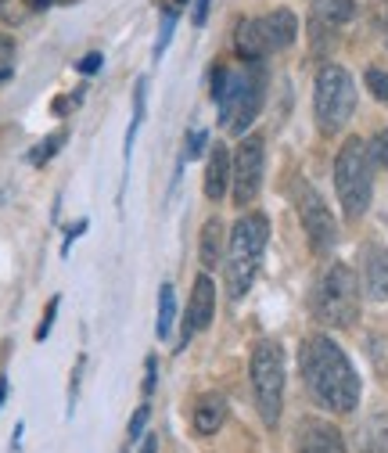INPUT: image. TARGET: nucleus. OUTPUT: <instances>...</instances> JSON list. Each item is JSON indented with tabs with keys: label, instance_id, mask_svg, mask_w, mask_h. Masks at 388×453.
Returning <instances> with one entry per match:
<instances>
[{
	"label": "nucleus",
	"instance_id": "1",
	"mask_svg": "<svg viewBox=\"0 0 388 453\" xmlns=\"http://www.w3.org/2000/svg\"><path fill=\"white\" fill-rule=\"evenodd\" d=\"M302 378L309 395L331 414H349L360 403V378L349 357L327 334H313L302 346Z\"/></svg>",
	"mask_w": 388,
	"mask_h": 453
},
{
	"label": "nucleus",
	"instance_id": "2",
	"mask_svg": "<svg viewBox=\"0 0 388 453\" xmlns=\"http://www.w3.org/2000/svg\"><path fill=\"white\" fill-rule=\"evenodd\" d=\"M266 238H270V223L262 212H248L234 223L231 242H227V259H224L231 299H245V292L252 288L262 252H266Z\"/></svg>",
	"mask_w": 388,
	"mask_h": 453
},
{
	"label": "nucleus",
	"instance_id": "3",
	"mask_svg": "<svg viewBox=\"0 0 388 453\" xmlns=\"http://www.w3.org/2000/svg\"><path fill=\"white\" fill-rule=\"evenodd\" d=\"M248 374H252V392H255V407H259V418L262 425H277L281 421V407H285V353L273 338H262L252 349V364H248Z\"/></svg>",
	"mask_w": 388,
	"mask_h": 453
},
{
	"label": "nucleus",
	"instance_id": "4",
	"mask_svg": "<svg viewBox=\"0 0 388 453\" xmlns=\"http://www.w3.org/2000/svg\"><path fill=\"white\" fill-rule=\"evenodd\" d=\"M335 188H339V202L342 212L349 219H360L370 205L374 195V177H370V151L360 137H349L346 148L335 158Z\"/></svg>",
	"mask_w": 388,
	"mask_h": 453
},
{
	"label": "nucleus",
	"instance_id": "5",
	"mask_svg": "<svg viewBox=\"0 0 388 453\" xmlns=\"http://www.w3.org/2000/svg\"><path fill=\"white\" fill-rule=\"evenodd\" d=\"M313 313L320 324L327 327H349L360 317V285L356 273L346 263H331L327 273L316 285V299H313Z\"/></svg>",
	"mask_w": 388,
	"mask_h": 453
},
{
	"label": "nucleus",
	"instance_id": "6",
	"mask_svg": "<svg viewBox=\"0 0 388 453\" xmlns=\"http://www.w3.org/2000/svg\"><path fill=\"white\" fill-rule=\"evenodd\" d=\"M313 108H316V127L320 134H339L353 108H356V87H353V76L339 65H323L320 76H316V94H313Z\"/></svg>",
	"mask_w": 388,
	"mask_h": 453
},
{
	"label": "nucleus",
	"instance_id": "7",
	"mask_svg": "<svg viewBox=\"0 0 388 453\" xmlns=\"http://www.w3.org/2000/svg\"><path fill=\"white\" fill-rule=\"evenodd\" d=\"M262 104V76L255 69H241L227 76V90L219 97V123H224L231 134H245L252 127V119L259 116Z\"/></svg>",
	"mask_w": 388,
	"mask_h": 453
},
{
	"label": "nucleus",
	"instance_id": "8",
	"mask_svg": "<svg viewBox=\"0 0 388 453\" xmlns=\"http://www.w3.org/2000/svg\"><path fill=\"white\" fill-rule=\"evenodd\" d=\"M262 137H245L234 151V173H231V184H234V202L238 205H252L259 188H262V165H266V151H262Z\"/></svg>",
	"mask_w": 388,
	"mask_h": 453
},
{
	"label": "nucleus",
	"instance_id": "9",
	"mask_svg": "<svg viewBox=\"0 0 388 453\" xmlns=\"http://www.w3.org/2000/svg\"><path fill=\"white\" fill-rule=\"evenodd\" d=\"M299 216H302V226H306V234H309V245L316 252H327L331 245L339 242V226H335V216L327 212L323 198L313 191V188H299Z\"/></svg>",
	"mask_w": 388,
	"mask_h": 453
},
{
	"label": "nucleus",
	"instance_id": "10",
	"mask_svg": "<svg viewBox=\"0 0 388 453\" xmlns=\"http://www.w3.org/2000/svg\"><path fill=\"white\" fill-rule=\"evenodd\" d=\"M212 313H216V285L202 273L191 288V303H187V320H184V338H180V349L187 346V338L205 331L212 324Z\"/></svg>",
	"mask_w": 388,
	"mask_h": 453
},
{
	"label": "nucleus",
	"instance_id": "11",
	"mask_svg": "<svg viewBox=\"0 0 388 453\" xmlns=\"http://www.w3.org/2000/svg\"><path fill=\"white\" fill-rule=\"evenodd\" d=\"M295 453H346L342 432L327 421H302Z\"/></svg>",
	"mask_w": 388,
	"mask_h": 453
},
{
	"label": "nucleus",
	"instance_id": "12",
	"mask_svg": "<svg viewBox=\"0 0 388 453\" xmlns=\"http://www.w3.org/2000/svg\"><path fill=\"white\" fill-rule=\"evenodd\" d=\"M363 292L377 303H388V252L377 245L363 249Z\"/></svg>",
	"mask_w": 388,
	"mask_h": 453
},
{
	"label": "nucleus",
	"instance_id": "13",
	"mask_svg": "<svg viewBox=\"0 0 388 453\" xmlns=\"http://www.w3.org/2000/svg\"><path fill=\"white\" fill-rule=\"evenodd\" d=\"M231 173H234V165H231V151L219 144V148H212V155H209V169H205V195L212 198V202H219L227 195V188H231Z\"/></svg>",
	"mask_w": 388,
	"mask_h": 453
},
{
	"label": "nucleus",
	"instance_id": "14",
	"mask_svg": "<svg viewBox=\"0 0 388 453\" xmlns=\"http://www.w3.org/2000/svg\"><path fill=\"white\" fill-rule=\"evenodd\" d=\"M227 421V400L219 392H205L194 403V432L198 435H216Z\"/></svg>",
	"mask_w": 388,
	"mask_h": 453
},
{
	"label": "nucleus",
	"instance_id": "15",
	"mask_svg": "<svg viewBox=\"0 0 388 453\" xmlns=\"http://www.w3.org/2000/svg\"><path fill=\"white\" fill-rule=\"evenodd\" d=\"M234 47H238V54H241L245 62H259V58H266V54H270V43H266V33H262L259 19L238 26V33H234Z\"/></svg>",
	"mask_w": 388,
	"mask_h": 453
},
{
	"label": "nucleus",
	"instance_id": "16",
	"mask_svg": "<svg viewBox=\"0 0 388 453\" xmlns=\"http://www.w3.org/2000/svg\"><path fill=\"white\" fill-rule=\"evenodd\" d=\"M259 26H262V33H266L270 50L288 47V43L295 40V29H299V22H295L292 12H270L266 19H259Z\"/></svg>",
	"mask_w": 388,
	"mask_h": 453
},
{
	"label": "nucleus",
	"instance_id": "17",
	"mask_svg": "<svg viewBox=\"0 0 388 453\" xmlns=\"http://www.w3.org/2000/svg\"><path fill=\"white\" fill-rule=\"evenodd\" d=\"M356 446L360 453H388V414H374L370 421H363V428L356 432Z\"/></svg>",
	"mask_w": 388,
	"mask_h": 453
},
{
	"label": "nucleus",
	"instance_id": "18",
	"mask_svg": "<svg viewBox=\"0 0 388 453\" xmlns=\"http://www.w3.org/2000/svg\"><path fill=\"white\" fill-rule=\"evenodd\" d=\"M202 263L209 270L224 263V223H219L216 216L202 226Z\"/></svg>",
	"mask_w": 388,
	"mask_h": 453
},
{
	"label": "nucleus",
	"instance_id": "19",
	"mask_svg": "<svg viewBox=\"0 0 388 453\" xmlns=\"http://www.w3.org/2000/svg\"><path fill=\"white\" fill-rule=\"evenodd\" d=\"M316 15L323 22H331V26H342V22H349L356 15V4L353 0H316Z\"/></svg>",
	"mask_w": 388,
	"mask_h": 453
},
{
	"label": "nucleus",
	"instance_id": "20",
	"mask_svg": "<svg viewBox=\"0 0 388 453\" xmlns=\"http://www.w3.org/2000/svg\"><path fill=\"white\" fill-rule=\"evenodd\" d=\"M173 320H177V299H173L170 285H162L158 288V338H165L173 331Z\"/></svg>",
	"mask_w": 388,
	"mask_h": 453
},
{
	"label": "nucleus",
	"instance_id": "21",
	"mask_svg": "<svg viewBox=\"0 0 388 453\" xmlns=\"http://www.w3.org/2000/svg\"><path fill=\"white\" fill-rule=\"evenodd\" d=\"M29 0H0V26H19L29 15Z\"/></svg>",
	"mask_w": 388,
	"mask_h": 453
},
{
	"label": "nucleus",
	"instance_id": "22",
	"mask_svg": "<svg viewBox=\"0 0 388 453\" xmlns=\"http://www.w3.org/2000/svg\"><path fill=\"white\" fill-rule=\"evenodd\" d=\"M65 137H69V134H65V130H58V134H50L47 141H40V144H36V151L29 155V162H36V165H40V162H47L54 151H58V148L65 144Z\"/></svg>",
	"mask_w": 388,
	"mask_h": 453
},
{
	"label": "nucleus",
	"instance_id": "23",
	"mask_svg": "<svg viewBox=\"0 0 388 453\" xmlns=\"http://www.w3.org/2000/svg\"><path fill=\"white\" fill-rule=\"evenodd\" d=\"M367 90L388 104V69H367Z\"/></svg>",
	"mask_w": 388,
	"mask_h": 453
},
{
	"label": "nucleus",
	"instance_id": "24",
	"mask_svg": "<svg viewBox=\"0 0 388 453\" xmlns=\"http://www.w3.org/2000/svg\"><path fill=\"white\" fill-rule=\"evenodd\" d=\"M370 158L388 169V130H381V134L370 141Z\"/></svg>",
	"mask_w": 388,
	"mask_h": 453
},
{
	"label": "nucleus",
	"instance_id": "25",
	"mask_svg": "<svg viewBox=\"0 0 388 453\" xmlns=\"http://www.w3.org/2000/svg\"><path fill=\"white\" fill-rule=\"evenodd\" d=\"M205 151V130H191L187 134V158H198Z\"/></svg>",
	"mask_w": 388,
	"mask_h": 453
},
{
	"label": "nucleus",
	"instance_id": "26",
	"mask_svg": "<svg viewBox=\"0 0 388 453\" xmlns=\"http://www.w3.org/2000/svg\"><path fill=\"white\" fill-rule=\"evenodd\" d=\"M54 313H58V299H50V306H47V313H43V324L36 327V342H43V338H47V331H50V324H54Z\"/></svg>",
	"mask_w": 388,
	"mask_h": 453
},
{
	"label": "nucleus",
	"instance_id": "27",
	"mask_svg": "<svg viewBox=\"0 0 388 453\" xmlns=\"http://www.w3.org/2000/svg\"><path fill=\"white\" fill-rule=\"evenodd\" d=\"M148 414H151L148 407H141V411L133 414V421H130V435H133V439H137V435L144 432V425H148Z\"/></svg>",
	"mask_w": 388,
	"mask_h": 453
},
{
	"label": "nucleus",
	"instance_id": "28",
	"mask_svg": "<svg viewBox=\"0 0 388 453\" xmlns=\"http://www.w3.org/2000/svg\"><path fill=\"white\" fill-rule=\"evenodd\" d=\"M97 69H101V54H87L80 62V73H97Z\"/></svg>",
	"mask_w": 388,
	"mask_h": 453
},
{
	"label": "nucleus",
	"instance_id": "29",
	"mask_svg": "<svg viewBox=\"0 0 388 453\" xmlns=\"http://www.w3.org/2000/svg\"><path fill=\"white\" fill-rule=\"evenodd\" d=\"M11 50H15L11 40H8V36H0V65H8V62H11Z\"/></svg>",
	"mask_w": 388,
	"mask_h": 453
},
{
	"label": "nucleus",
	"instance_id": "30",
	"mask_svg": "<svg viewBox=\"0 0 388 453\" xmlns=\"http://www.w3.org/2000/svg\"><path fill=\"white\" fill-rule=\"evenodd\" d=\"M205 15H209V0H198L194 4V26H205Z\"/></svg>",
	"mask_w": 388,
	"mask_h": 453
},
{
	"label": "nucleus",
	"instance_id": "31",
	"mask_svg": "<svg viewBox=\"0 0 388 453\" xmlns=\"http://www.w3.org/2000/svg\"><path fill=\"white\" fill-rule=\"evenodd\" d=\"M184 4H187V0H165V12H173V15H180V12H184Z\"/></svg>",
	"mask_w": 388,
	"mask_h": 453
},
{
	"label": "nucleus",
	"instance_id": "32",
	"mask_svg": "<svg viewBox=\"0 0 388 453\" xmlns=\"http://www.w3.org/2000/svg\"><path fill=\"white\" fill-rule=\"evenodd\" d=\"M144 388H148V392L155 388V360H148V378H144Z\"/></svg>",
	"mask_w": 388,
	"mask_h": 453
},
{
	"label": "nucleus",
	"instance_id": "33",
	"mask_svg": "<svg viewBox=\"0 0 388 453\" xmlns=\"http://www.w3.org/2000/svg\"><path fill=\"white\" fill-rule=\"evenodd\" d=\"M155 446H158V439H155V435H144V446H141V453H155Z\"/></svg>",
	"mask_w": 388,
	"mask_h": 453
},
{
	"label": "nucleus",
	"instance_id": "34",
	"mask_svg": "<svg viewBox=\"0 0 388 453\" xmlns=\"http://www.w3.org/2000/svg\"><path fill=\"white\" fill-rule=\"evenodd\" d=\"M4 395H8V381L0 378V403H4Z\"/></svg>",
	"mask_w": 388,
	"mask_h": 453
}]
</instances>
